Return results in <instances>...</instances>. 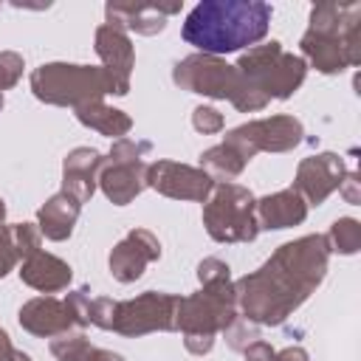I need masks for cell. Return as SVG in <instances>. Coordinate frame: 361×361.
<instances>
[{
    "label": "cell",
    "instance_id": "cell-10",
    "mask_svg": "<svg viewBox=\"0 0 361 361\" xmlns=\"http://www.w3.org/2000/svg\"><path fill=\"white\" fill-rule=\"evenodd\" d=\"M175 307H178V296L149 290L138 299L116 305L113 330H118L121 336H141V333H149V330H169V327H175Z\"/></svg>",
    "mask_w": 361,
    "mask_h": 361
},
{
    "label": "cell",
    "instance_id": "cell-7",
    "mask_svg": "<svg viewBox=\"0 0 361 361\" xmlns=\"http://www.w3.org/2000/svg\"><path fill=\"white\" fill-rule=\"evenodd\" d=\"M234 299H237V293L228 282L203 285L200 293L178 299L175 327H180L186 336H212L214 330H226L237 319Z\"/></svg>",
    "mask_w": 361,
    "mask_h": 361
},
{
    "label": "cell",
    "instance_id": "cell-6",
    "mask_svg": "<svg viewBox=\"0 0 361 361\" xmlns=\"http://www.w3.org/2000/svg\"><path fill=\"white\" fill-rule=\"evenodd\" d=\"M206 231L217 243H248L257 237V212L254 197L248 189L237 183H220L214 189V197L203 209Z\"/></svg>",
    "mask_w": 361,
    "mask_h": 361
},
{
    "label": "cell",
    "instance_id": "cell-20",
    "mask_svg": "<svg viewBox=\"0 0 361 361\" xmlns=\"http://www.w3.org/2000/svg\"><path fill=\"white\" fill-rule=\"evenodd\" d=\"M20 276H23L25 285L51 293V290H62V288L71 282V265L62 262V259L54 257V254L37 251V254H31V257L23 262Z\"/></svg>",
    "mask_w": 361,
    "mask_h": 361
},
{
    "label": "cell",
    "instance_id": "cell-14",
    "mask_svg": "<svg viewBox=\"0 0 361 361\" xmlns=\"http://www.w3.org/2000/svg\"><path fill=\"white\" fill-rule=\"evenodd\" d=\"M158 254H161V245L149 231H144V228L130 231L110 254V274L118 282H133L141 276L147 262L158 259Z\"/></svg>",
    "mask_w": 361,
    "mask_h": 361
},
{
    "label": "cell",
    "instance_id": "cell-21",
    "mask_svg": "<svg viewBox=\"0 0 361 361\" xmlns=\"http://www.w3.org/2000/svg\"><path fill=\"white\" fill-rule=\"evenodd\" d=\"M79 200L68 192L54 195L42 209H39V231L48 240H65L73 231V223L79 217Z\"/></svg>",
    "mask_w": 361,
    "mask_h": 361
},
{
    "label": "cell",
    "instance_id": "cell-9",
    "mask_svg": "<svg viewBox=\"0 0 361 361\" xmlns=\"http://www.w3.org/2000/svg\"><path fill=\"white\" fill-rule=\"evenodd\" d=\"M299 141H302V124L296 118H290V116H274V118L251 121V124H243V127L231 130L223 144L234 147L248 161L259 149L282 152V149L296 147Z\"/></svg>",
    "mask_w": 361,
    "mask_h": 361
},
{
    "label": "cell",
    "instance_id": "cell-15",
    "mask_svg": "<svg viewBox=\"0 0 361 361\" xmlns=\"http://www.w3.org/2000/svg\"><path fill=\"white\" fill-rule=\"evenodd\" d=\"M107 23L133 28L138 34H158L166 17L180 11V3H107Z\"/></svg>",
    "mask_w": 361,
    "mask_h": 361
},
{
    "label": "cell",
    "instance_id": "cell-17",
    "mask_svg": "<svg viewBox=\"0 0 361 361\" xmlns=\"http://www.w3.org/2000/svg\"><path fill=\"white\" fill-rule=\"evenodd\" d=\"M20 324L34 333V336H56L71 330V324H76L68 302L59 299H31L23 310H20Z\"/></svg>",
    "mask_w": 361,
    "mask_h": 361
},
{
    "label": "cell",
    "instance_id": "cell-30",
    "mask_svg": "<svg viewBox=\"0 0 361 361\" xmlns=\"http://www.w3.org/2000/svg\"><path fill=\"white\" fill-rule=\"evenodd\" d=\"M17 259H20V254H17L11 228H0V276H6V274L14 268Z\"/></svg>",
    "mask_w": 361,
    "mask_h": 361
},
{
    "label": "cell",
    "instance_id": "cell-25",
    "mask_svg": "<svg viewBox=\"0 0 361 361\" xmlns=\"http://www.w3.org/2000/svg\"><path fill=\"white\" fill-rule=\"evenodd\" d=\"M90 341L85 336H62V338H54L51 341V353L59 358V361H85L90 355Z\"/></svg>",
    "mask_w": 361,
    "mask_h": 361
},
{
    "label": "cell",
    "instance_id": "cell-12",
    "mask_svg": "<svg viewBox=\"0 0 361 361\" xmlns=\"http://www.w3.org/2000/svg\"><path fill=\"white\" fill-rule=\"evenodd\" d=\"M299 45H302V54H305L322 73L344 71L347 65H355V62L361 59V51H358V28L347 31L344 37L307 31Z\"/></svg>",
    "mask_w": 361,
    "mask_h": 361
},
{
    "label": "cell",
    "instance_id": "cell-27",
    "mask_svg": "<svg viewBox=\"0 0 361 361\" xmlns=\"http://www.w3.org/2000/svg\"><path fill=\"white\" fill-rule=\"evenodd\" d=\"M113 316H116V302H110V299H93L87 307V322L99 324L104 330H113Z\"/></svg>",
    "mask_w": 361,
    "mask_h": 361
},
{
    "label": "cell",
    "instance_id": "cell-2",
    "mask_svg": "<svg viewBox=\"0 0 361 361\" xmlns=\"http://www.w3.org/2000/svg\"><path fill=\"white\" fill-rule=\"evenodd\" d=\"M271 23V6L259 0H203L186 23L183 39L203 54H228L265 37Z\"/></svg>",
    "mask_w": 361,
    "mask_h": 361
},
{
    "label": "cell",
    "instance_id": "cell-13",
    "mask_svg": "<svg viewBox=\"0 0 361 361\" xmlns=\"http://www.w3.org/2000/svg\"><path fill=\"white\" fill-rule=\"evenodd\" d=\"M96 54L102 56L104 71L113 79V93L124 96L130 90V71H133V62H135L133 42L124 34V28L116 25V23L99 25L96 28Z\"/></svg>",
    "mask_w": 361,
    "mask_h": 361
},
{
    "label": "cell",
    "instance_id": "cell-38",
    "mask_svg": "<svg viewBox=\"0 0 361 361\" xmlns=\"http://www.w3.org/2000/svg\"><path fill=\"white\" fill-rule=\"evenodd\" d=\"M0 107H3V96H0Z\"/></svg>",
    "mask_w": 361,
    "mask_h": 361
},
{
    "label": "cell",
    "instance_id": "cell-29",
    "mask_svg": "<svg viewBox=\"0 0 361 361\" xmlns=\"http://www.w3.org/2000/svg\"><path fill=\"white\" fill-rule=\"evenodd\" d=\"M197 276L203 285H220V282H228V265L220 262V259H203L200 268H197Z\"/></svg>",
    "mask_w": 361,
    "mask_h": 361
},
{
    "label": "cell",
    "instance_id": "cell-23",
    "mask_svg": "<svg viewBox=\"0 0 361 361\" xmlns=\"http://www.w3.org/2000/svg\"><path fill=\"white\" fill-rule=\"evenodd\" d=\"M200 164L209 169V175H220V178H234V175H240L243 172V166H245V158L234 149V147H228V144H220V147H212V149H206L203 155H200Z\"/></svg>",
    "mask_w": 361,
    "mask_h": 361
},
{
    "label": "cell",
    "instance_id": "cell-33",
    "mask_svg": "<svg viewBox=\"0 0 361 361\" xmlns=\"http://www.w3.org/2000/svg\"><path fill=\"white\" fill-rule=\"evenodd\" d=\"M186 347L192 353H209L212 350V336H186Z\"/></svg>",
    "mask_w": 361,
    "mask_h": 361
},
{
    "label": "cell",
    "instance_id": "cell-35",
    "mask_svg": "<svg viewBox=\"0 0 361 361\" xmlns=\"http://www.w3.org/2000/svg\"><path fill=\"white\" fill-rule=\"evenodd\" d=\"M0 361H31V358L25 353H20V350L6 347V350H0Z\"/></svg>",
    "mask_w": 361,
    "mask_h": 361
},
{
    "label": "cell",
    "instance_id": "cell-26",
    "mask_svg": "<svg viewBox=\"0 0 361 361\" xmlns=\"http://www.w3.org/2000/svg\"><path fill=\"white\" fill-rule=\"evenodd\" d=\"M226 338L234 350H245L254 338H257V330L248 324V319H234L228 327H226Z\"/></svg>",
    "mask_w": 361,
    "mask_h": 361
},
{
    "label": "cell",
    "instance_id": "cell-22",
    "mask_svg": "<svg viewBox=\"0 0 361 361\" xmlns=\"http://www.w3.org/2000/svg\"><path fill=\"white\" fill-rule=\"evenodd\" d=\"M76 116L82 124L99 130L102 135H124L130 130V116H124L121 110H113V107H104L102 102H90V104H82L76 107Z\"/></svg>",
    "mask_w": 361,
    "mask_h": 361
},
{
    "label": "cell",
    "instance_id": "cell-11",
    "mask_svg": "<svg viewBox=\"0 0 361 361\" xmlns=\"http://www.w3.org/2000/svg\"><path fill=\"white\" fill-rule=\"evenodd\" d=\"M147 186L158 189L166 197H180V200H206L209 192L214 189V180L209 172L172 164V161H158L147 166Z\"/></svg>",
    "mask_w": 361,
    "mask_h": 361
},
{
    "label": "cell",
    "instance_id": "cell-24",
    "mask_svg": "<svg viewBox=\"0 0 361 361\" xmlns=\"http://www.w3.org/2000/svg\"><path fill=\"white\" fill-rule=\"evenodd\" d=\"M361 243V226L355 220H338L333 223L330 228V245L333 251H341V254H353Z\"/></svg>",
    "mask_w": 361,
    "mask_h": 361
},
{
    "label": "cell",
    "instance_id": "cell-31",
    "mask_svg": "<svg viewBox=\"0 0 361 361\" xmlns=\"http://www.w3.org/2000/svg\"><path fill=\"white\" fill-rule=\"evenodd\" d=\"M192 124L200 133H217L223 127V116L217 110H212V107H197L195 116H192Z\"/></svg>",
    "mask_w": 361,
    "mask_h": 361
},
{
    "label": "cell",
    "instance_id": "cell-3",
    "mask_svg": "<svg viewBox=\"0 0 361 361\" xmlns=\"http://www.w3.org/2000/svg\"><path fill=\"white\" fill-rule=\"evenodd\" d=\"M172 79L192 90V93H203V96H214V99H228L237 110H262L265 107V96L234 68L220 62L217 56L209 54H195L186 56L175 65Z\"/></svg>",
    "mask_w": 361,
    "mask_h": 361
},
{
    "label": "cell",
    "instance_id": "cell-4",
    "mask_svg": "<svg viewBox=\"0 0 361 361\" xmlns=\"http://www.w3.org/2000/svg\"><path fill=\"white\" fill-rule=\"evenodd\" d=\"M31 90L37 99L48 104H90L99 102L104 93H113V79L104 68L90 65H42L31 73Z\"/></svg>",
    "mask_w": 361,
    "mask_h": 361
},
{
    "label": "cell",
    "instance_id": "cell-16",
    "mask_svg": "<svg viewBox=\"0 0 361 361\" xmlns=\"http://www.w3.org/2000/svg\"><path fill=\"white\" fill-rule=\"evenodd\" d=\"M341 172H344L341 161L336 155H330V152L316 155V158H307L299 166L296 192H302L310 203H322L341 183Z\"/></svg>",
    "mask_w": 361,
    "mask_h": 361
},
{
    "label": "cell",
    "instance_id": "cell-37",
    "mask_svg": "<svg viewBox=\"0 0 361 361\" xmlns=\"http://www.w3.org/2000/svg\"><path fill=\"white\" fill-rule=\"evenodd\" d=\"M3 217H6V206H3V200H0V223H3Z\"/></svg>",
    "mask_w": 361,
    "mask_h": 361
},
{
    "label": "cell",
    "instance_id": "cell-8",
    "mask_svg": "<svg viewBox=\"0 0 361 361\" xmlns=\"http://www.w3.org/2000/svg\"><path fill=\"white\" fill-rule=\"evenodd\" d=\"M147 152H149L147 141L118 138L113 144L110 161H104L102 172H99V183L113 203L124 206L147 186V166L141 161V155H147Z\"/></svg>",
    "mask_w": 361,
    "mask_h": 361
},
{
    "label": "cell",
    "instance_id": "cell-34",
    "mask_svg": "<svg viewBox=\"0 0 361 361\" xmlns=\"http://www.w3.org/2000/svg\"><path fill=\"white\" fill-rule=\"evenodd\" d=\"M85 361H124V358L116 353H107V350H90V355Z\"/></svg>",
    "mask_w": 361,
    "mask_h": 361
},
{
    "label": "cell",
    "instance_id": "cell-28",
    "mask_svg": "<svg viewBox=\"0 0 361 361\" xmlns=\"http://www.w3.org/2000/svg\"><path fill=\"white\" fill-rule=\"evenodd\" d=\"M23 73V56L11 54V51H3L0 54V90L3 87H11Z\"/></svg>",
    "mask_w": 361,
    "mask_h": 361
},
{
    "label": "cell",
    "instance_id": "cell-5",
    "mask_svg": "<svg viewBox=\"0 0 361 361\" xmlns=\"http://www.w3.org/2000/svg\"><path fill=\"white\" fill-rule=\"evenodd\" d=\"M265 99H288L305 79V62L293 54H285L279 42L251 48L234 65Z\"/></svg>",
    "mask_w": 361,
    "mask_h": 361
},
{
    "label": "cell",
    "instance_id": "cell-32",
    "mask_svg": "<svg viewBox=\"0 0 361 361\" xmlns=\"http://www.w3.org/2000/svg\"><path fill=\"white\" fill-rule=\"evenodd\" d=\"M245 361H274V350L265 341H251L245 347Z\"/></svg>",
    "mask_w": 361,
    "mask_h": 361
},
{
    "label": "cell",
    "instance_id": "cell-18",
    "mask_svg": "<svg viewBox=\"0 0 361 361\" xmlns=\"http://www.w3.org/2000/svg\"><path fill=\"white\" fill-rule=\"evenodd\" d=\"M102 164L104 158L96 152V149H87V147H79L73 149L68 158H65V189L68 195H73L79 203H85L93 189H96V180H99V172H102Z\"/></svg>",
    "mask_w": 361,
    "mask_h": 361
},
{
    "label": "cell",
    "instance_id": "cell-1",
    "mask_svg": "<svg viewBox=\"0 0 361 361\" xmlns=\"http://www.w3.org/2000/svg\"><path fill=\"white\" fill-rule=\"evenodd\" d=\"M324 268L327 240L302 237L282 245L257 274L243 276L234 285V293L248 319L259 324H279L322 282Z\"/></svg>",
    "mask_w": 361,
    "mask_h": 361
},
{
    "label": "cell",
    "instance_id": "cell-19",
    "mask_svg": "<svg viewBox=\"0 0 361 361\" xmlns=\"http://www.w3.org/2000/svg\"><path fill=\"white\" fill-rule=\"evenodd\" d=\"M254 212H257V226H262V228H288V226H296V223L305 220L307 206H305V200L296 189H285V192L268 195L259 203H254Z\"/></svg>",
    "mask_w": 361,
    "mask_h": 361
},
{
    "label": "cell",
    "instance_id": "cell-36",
    "mask_svg": "<svg viewBox=\"0 0 361 361\" xmlns=\"http://www.w3.org/2000/svg\"><path fill=\"white\" fill-rule=\"evenodd\" d=\"M6 347H11V344H8V336L0 330V350H6Z\"/></svg>",
    "mask_w": 361,
    "mask_h": 361
}]
</instances>
